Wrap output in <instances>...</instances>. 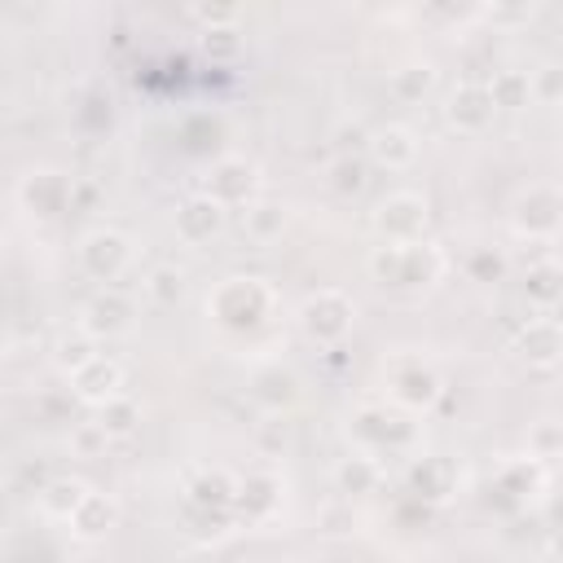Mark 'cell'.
Here are the masks:
<instances>
[{"mask_svg": "<svg viewBox=\"0 0 563 563\" xmlns=\"http://www.w3.org/2000/svg\"><path fill=\"white\" fill-rule=\"evenodd\" d=\"M88 479H79V475H53L40 493H35V506H40V515H48V519H70V510L88 497Z\"/></svg>", "mask_w": 563, "mask_h": 563, "instance_id": "24", "label": "cell"}, {"mask_svg": "<svg viewBox=\"0 0 563 563\" xmlns=\"http://www.w3.org/2000/svg\"><path fill=\"white\" fill-rule=\"evenodd\" d=\"M0 537H4V523H0Z\"/></svg>", "mask_w": 563, "mask_h": 563, "instance_id": "41", "label": "cell"}, {"mask_svg": "<svg viewBox=\"0 0 563 563\" xmlns=\"http://www.w3.org/2000/svg\"><path fill=\"white\" fill-rule=\"evenodd\" d=\"M369 224L383 242L391 246H409V242H427V229H431V202L413 189H396L387 198L374 202L369 211Z\"/></svg>", "mask_w": 563, "mask_h": 563, "instance_id": "5", "label": "cell"}, {"mask_svg": "<svg viewBox=\"0 0 563 563\" xmlns=\"http://www.w3.org/2000/svg\"><path fill=\"white\" fill-rule=\"evenodd\" d=\"M365 158L374 167H387V172H405L413 167L418 158V132L405 128V123H383L365 136Z\"/></svg>", "mask_w": 563, "mask_h": 563, "instance_id": "17", "label": "cell"}, {"mask_svg": "<svg viewBox=\"0 0 563 563\" xmlns=\"http://www.w3.org/2000/svg\"><path fill=\"white\" fill-rule=\"evenodd\" d=\"M365 268L387 290H427V286H435L444 277L449 260H444V251L435 242H409V246L383 242V246H374L365 255Z\"/></svg>", "mask_w": 563, "mask_h": 563, "instance_id": "2", "label": "cell"}, {"mask_svg": "<svg viewBox=\"0 0 563 563\" xmlns=\"http://www.w3.org/2000/svg\"><path fill=\"white\" fill-rule=\"evenodd\" d=\"M559 444H563V435H559V422H550V418L528 431V457H537L545 466L559 457Z\"/></svg>", "mask_w": 563, "mask_h": 563, "instance_id": "35", "label": "cell"}, {"mask_svg": "<svg viewBox=\"0 0 563 563\" xmlns=\"http://www.w3.org/2000/svg\"><path fill=\"white\" fill-rule=\"evenodd\" d=\"M70 391H75V400L101 409L106 400H114V396L128 391V369H123L114 356H101V352H97L84 369L70 374Z\"/></svg>", "mask_w": 563, "mask_h": 563, "instance_id": "14", "label": "cell"}, {"mask_svg": "<svg viewBox=\"0 0 563 563\" xmlns=\"http://www.w3.org/2000/svg\"><path fill=\"white\" fill-rule=\"evenodd\" d=\"M119 523V501L110 497V493H97V488H88V497L70 510V519H66V528H70V537L75 541H84V545H92V541H106V532Z\"/></svg>", "mask_w": 563, "mask_h": 563, "instance_id": "20", "label": "cell"}, {"mask_svg": "<svg viewBox=\"0 0 563 563\" xmlns=\"http://www.w3.org/2000/svg\"><path fill=\"white\" fill-rule=\"evenodd\" d=\"M145 295L158 303V308H172V303H180L185 299V290H189V282H185V268H176V264H154L150 273H145Z\"/></svg>", "mask_w": 563, "mask_h": 563, "instance_id": "31", "label": "cell"}, {"mask_svg": "<svg viewBox=\"0 0 563 563\" xmlns=\"http://www.w3.org/2000/svg\"><path fill=\"white\" fill-rule=\"evenodd\" d=\"M409 484L418 488V497H427V501H444V497H453L457 493V466L449 462V457H418L413 466H409Z\"/></svg>", "mask_w": 563, "mask_h": 563, "instance_id": "23", "label": "cell"}, {"mask_svg": "<svg viewBox=\"0 0 563 563\" xmlns=\"http://www.w3.org/2000/svg\"><path fill=\"white\" fill-rule=\"evenodd\" d=\"M220 229H224V207H220L216 198H207L202 189L189 194V198L176 207V238H180V242L202 246V242H211Z\"/></svg>", "mask_w": 563, "mask_h": 563, "instance_id": "18", "label": "cell"}, {"mask_svg": "<svg viewBox=\"0 0 563 563\" xmlns=\"http://www.w3.org/2000/svg\"><path fill=\"white\" fill-rule=\"evenodd\" d=\"M383 484V462L374 457V453H347V457H339L334 462V488L352 501V497H365V493H374Z\"/></svg>", "mask_w": 563, "mask_h": 563, "instance_id": "21", "label": "cell"}, {"mask_svg": "<svg viewBox=\"0 0 563 563\" xmlns=\"http://www.w3.org/2000/svg\"><path fill=\"white\" fill-rule=\"evenodd\" d=\"M92 356H97V339H92L88 330H79V325H75V330H66V334L53 343V365H57L66 378H70L75 369H84Z\"/></svg>", "mask_w": 563, "mask_h": 563, "instance_id": "28", "label": "cell"}, {"mask_svg": "<svg viewBox=\"0 0 563 563\" xmlns=\"http://www.w3.org/2000/svg\"><path fill=\"white\" fill-rule=\"evenodd\" d=\"M510 347H515V356L528 369H554L559 356H563V330H559V321L550 312H541V317H528L519 325V334H515Z\"/></svg>", "mask_w": 563, "mask_h": 563, "instance_id": "13", "label": "cell"}, {"mask_svg": "<svg viewBox=\"0 0 563 563\" xmlns=\"http://www.w3.org/2000/svg\"><path fill=\"white\" fill-rule=\"evenodd\" d=\"M75 260H79V268H84L92 282H114V277H123V273L132 268L136 246H132V238H128L123 229L97 224V229H88V233L79 238Z\"/></svg>", "mask_w": 563, "mask_h": 563, "instance_id": "8", "label": "cell"}, {"mask_svg": "<svg viewBox=\"0 0 563 563\" xmlns=\"http://www.w3.org/2000/svg\"><path fill=\"white\" fill-rule=\"evenodd\" d=\"M563 224V194L554 180H532L528 189L515 194L510 202V229L515 238H528V242H550Z\"/></svg>", "mask_w": 563, "mask_h": 563, "instance_id": "7", "label": "cell"}, {"mask_svg": "<svg viewBox=\"0 0 563 563\" xmlns=\"http://www.w3.org/2000/svg\"><path fill=\"white\" fill-rule=\"evenodd\" d=\"M0 493H4V471H0Z\"/></svg>", "mask_w": 563, "mask_h": 563, "instance_id": "40", "label": "cell"}, {"mask_svg": "<svg viewBox=\"0 0 563 563\" xmlns=\"http://www.w3.org/2000/svg\"><path fill=\"white\" fill-rule=\"evenodd\" d=\"M431 88H435V66H431L427 57L405 62V66L391 70V92H396L400 101H422Z\"/></svg>", "mask_w": 563, "mask_h": 563, "instance_id": "29", "label": "cell"}, {"mask_svg": "<svg viewBox=\"0 0 563 563\" xmlns=\"http://www.w3.org/2000/svg\"><path fill=\"white\" fill-rule=\"evenodd\" d=\"M523 290H528L532 303L554 308V303H559V290H563V273H559V264H554L550 255L537 260V264H528V273H523Z\"/></svg>", "mask_w": 563, "mask_h": 563, "instance_id": "30", "label": "cell"}, {"mask_svg": "<svg viewBox=\"0 0 563 563\" xmlns=\"http://www.w3.org/2000/svg\"><path fill=\"white\" fill-rule=\"evenodd\" d=\"M282 479L273 471H255L246 479H238V497H233V519L238 523H268L282 510Z\"/></svg>", "mask_w": 563, "mask_h": 563, "instance_id": "16", "label": "cell"}, {"mask_svg": "<svg viewBox=\"0 0 563 563\" xmlns=\"http://www.w3.org/2000/svg\"><path fill=\"white\" fill-rule=\"evenodd\" d=\"M238 497V475L229 466H198L185 484V506L198 510H233Z\"/></svg>", "mask_w": 563, "mask_h": 563, "instance_id": "19", "label": "cell"}, {"mask_svg": "<svg viewBox=\"0 0 563 563\" xmlns=\"http://www.w3.org/2000/svg\"><path fill=\"white\" fill-rule=\"evenodd\" d=\"M251 400L260 405V409H268L273 418L277 413H286V409H295L299 405V396H303V383H299V374L290 369V365H282V361H268V365H260L255 374H251Z\"/></svg>", "mask_w": 563, "mask_h": 563, "instance_id": "15", "label": "cell"}, {"mask_svg": "<svg viewBox=\"0 0 563 563\" xmlns=\"http://www.w3.org/2000/svg\"><path fill=\"white\" fill-rule=\"evenodd\" d=\"M229 563H242V559H229Z\"/></svg>", "mask_w": 563, "mask_h": 563, "instance_id": "42", "label": "cell"}, {"mask_svg": "<svg viewBox=\"0 0 563 563\" xmlns=\"http://www.w3.org/2000/svg\"><path fill=\"white\" fill-rule=\"evenodd\" d=\"M466 277H471V282H479V286L501 282V277H506V255H501V251H493V246H475V251L466 255Z\"/></svg>", "mask_w": 563, "mask_h": 563, "instance_id": "34", "label": "cell"}, {"mask_svg": "<svg viewBox=\"0 0 563 563\" xmlns=\"http://www.w3.org/2000/svg\"><path fill=\"white\" fill-rule=\"evenodd\" d=\"M484 88H488V97H493V110H523V106H532L528 70H519V66L497 70V75H493Z\"/></svg>", "mask_w": 563, "mask_h": 563, "instance_id": "25", "label": "cell"}, {"mask_svg": "<svg viewBox=\"0 0 563 563\" xmlns=\"http://www.w3.org/2000/svg\"><path fill=\"white\" fill-rule=\"evenodd\" d=\"M70 194H75V180L66 172H57V167H31L18 180V202L35 220H57L70 207Z\"/></svg>", "mask_w": 563, "mask_h": 563, "instance_id": "10", "label": "cell"}, {"mask_svg": "<svg viewBox=\"0 0 563 563\" xmlns=\"http://www.w3.org/2000/svg\"><path fill=\"white\" fill-rule=\"evenodd\" d=\"M383 391H387V405H396L405 413H427L440 405L444 378L418 352H391L383 361Z\"/></svg>", "mask_w": 563, "mask_h": 563, "instance_id": "3", "label": "cell"}, {"mask_svg": "<svg viewBox=\"0 0 563 563\" xmlns=\"http://www.w3.org/2000/svg\"><path fill=\"white\" fill-rule=\"evenodd\" d=\"M202 194L216 198L224 211L229 207H246L251 198H260V167L242 154H220L207 176H202Z\"/></svg>", "mask_w": 563, "mask_h": 563, "instance_id": "9", "label": "cell"}, {"mask_svg": "<svg viewBox=\"0 0 563 563\" xmlns=\"http://www.w3.org/2000/svg\"><path fill=\"white\" fill-rule=\"evenodd\" d=\"M286 220H290V211H286V202H277V198H251V202L242 207V233H246L255 246L277 242V238L286 233Z\"/></svg>", "mask_w": 563, "mask_h": 563, "instance_id": "22", "label": "cell"}, {"mask_svg": "<svg viewBox=\"0 0 563 563\" xmlns=\"http://www.w3.org/2000/svg\"><path fill=\"white\" fill-rule=\"evenodd\" d=\"M497 484L506 493H515V497H532V493L545 488V462H537V457H510L497 471Z\"/></svg>", "mask_w": 563, "mask_h": 563, "instance_id": "27", "label": "cell"}, {"mask_svg": "<svg viewBox=\"0 0 563 563\" xmlns=\"http://www.w3.org/2000/svg\"><path fill=\"white\" fill-rule=\"evenodd\" d=\"M198 44H202V53H207V57L229 62V57H238V48H242V31H238V22L202 26V31H198Z\"/></svg>", "mask_w": 563, "mask_h": 563, "instance_id": "33", "label": "cell"}, {"mask_svg": "<svg viewBox=\"0 0 563 563\" xmlns=\"http://www.w3.org/2000/svg\"><path fill=\"white\" fill-rule=\"evenodd\" d=\"M295 321H299L303 339H312V343L330 347V343H343V339L352 334V325H356V303H352L343 290L321 286V290L303 295V303H299Z\"/></svg>", "mask_w": 563, "mask_h": 563, "instance_id": "6", "label": "cell"}, {"mask_svg": "<svg viewBox=\"0 0 563 563\" xmlns=\"http://www.w3.org/2000/svg\"><path fill=\"white\" fill-rule=\"evenodd\" d=\"M189 18H194V22H202V26H224V22H233V18H238V9H229V4H194V9H189Z\"/></svg>", "mask_w": 563, "mask_h": 563, "instance_id": "37", "label": "cell"}, {"mask_svg": "<svg viewBox=\"0 0 563 563\" xmlns=\"http://www.w3.org/2000/svg\"><path fill=\"white\" fill-rule=\"evenodd\" d=\"M132 325H136V303H132L123 290H114V286L97 290V295L79 308V330H88L97 343H101V339H119V334H128Z\"/></svg>", "mask_w": 563, "mask_h": 563, "instance_id": "11", "label": "cell"}, {"mask_svg": "<svg viewBox=\"0 0 563 563\" xmlns=\"http://www.w3.org/2000/svg\"><path fill=\"white\" fill-rule=\"evenodd\" d=\"M493 114H497L493 110V97H488V88L479 79H462L444 97V123L453 132H462V136H479L493 123Z\"/></svg>", "mask_w": 563, "mask_h": 563, "instance_id": "12", "label": "cell"}, {"mask_svg": "<svg viewBox=\"0 0 563 563\" xmlns=\"http://www.w3.org/2000/svg\"><path fill=\"white\" fill-rule=\"evenodd\" d=\"M347 435L361 444V453H400V449H413L418 444V422L413 413L387 405V400H365L352 409L347 418Z\"/></svg>", "mask_w": 563, "mask_h": 563, "instance_id": "4", "label": "cell"}, {"mask_svg": "<svg viewBox=\"0 0 563 563\" xmlns=\"http://www.w3.org/2000/svg\"><path fill=\"white\" fill-rule=\"evenodd\" d=\"M92 422L106 431V440H123V435H132V431L141 427V405L123 391V396L106 400V405L97 409V418H92Z\"/></svg>", "mask_w": 563, "mask_h": 563, "instance_id": "26", "label": "cell"}, {"mask_svg": "<svg viewBox=\"0 0 563 563\" xmlns=\"http://www.w3.org/2000/svg\"><path fill=\"white\" fill-rule=\"evenodd\" d=\"M75 444H79L84 453H92V449H101V444H110V440H106V431H101L97 422H84V427L75 431Z\"/></svg>", "mask_w": 563, "mask_h": 563, "instance_id": "38", "label": "cell"}, {"mask_svg": "<svg viewBox=\"0 0 563 563\" xmlns=\"http://www.w3.org/2000/svg\"><path fill=\"white\" fill-rule=\"evenodd\" d=\"M325 180H330V189H334L339 198H356V194L365 189V180H369V167H365V154H339V158L330 163V172H325Z\"/></svg>", "mask_w": 563, "mask_h": 563, "instance_id": "32", "label": "cell"}, {"mask_svg": "<svg viewBox=\"0 0 563 563\" xmlns=\"http://www.w3.org/2000/svg\"><path fill=\"white\" fill-rule=\"evenodd\" d=\"M273 563H295V559H273Z\"/></svg>", "mask_w": 563, "mask_h": 563, "instance_id": "39", "label": "cell"}, {"mask_svg": "<svg viewBox=\"0 0 563 563\" xmlns=\"http://www.w3.org/2000/svg\"><path fill=\"white\" fill-rule=\"evenodd\" d=\"M559 75H563V70H559L554 62H545L541 70H528V88H532V101H541V106H554V101H559V92H563V88H559Z\"/></svg>", "mask_w": 563, "mask_h": 563, "instance_id": "36", "label": "cell"}, {"mask_svg": "<svg viewBox=\"0 0 563 563\" xmlns=\"http://www.w3.org/2000/svg\"><path fill=\"white\" fill-rule=\"evenodd\" d=\"M273 312H277V290L264 277H251V273H233L207 295V317L220 330H233V334L268 325Z\"/></svg>", "mask_w": 563, "mask_h": 563, "instance_id": "1", "label": "cell"}]
</instances>
